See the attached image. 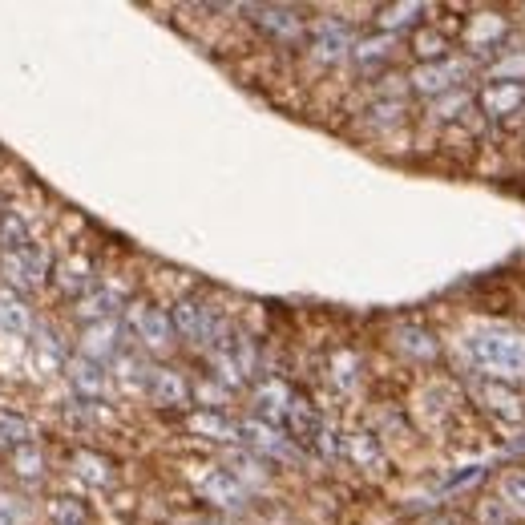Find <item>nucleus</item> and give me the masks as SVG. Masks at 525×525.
<instances>
[{
  "label": "nucleus",
  "mask_w": 525,
  "mask_h": 525,
  "mask_svg": "<svg viewBox=\"0 0 525 525\" xmlns=\"http://www.w3.org/2000/svg\"><path fill=\"white\" fill-rule=\"evenodd\" d=\"M465 356L481 372V380L513 384L525 380V336L505 324H485L465 336Z\"/></svg>",
  "instance_id": "nucleus-1"
},
{
  "label": "nucleus",
  "mask_w": 525,
  "mask_h": 525,
  "mask_svg": "<svg viewBox=\"0 0 525 525\" xmlns=\"http://www.w3.org/2000/svg\"><path fill=\"white\" fill-rule=\"evenodd\" d=\"M352 45H356L352 29L344 21H336V17H320V21L307 25V57L315 65H340V61H348Z\"/></svg>",
  "instance_id": "nucleus-2"
},
{
  "label": "nucleus",
  "mask_w": 525,
  "mask_h": 525,
  "mask_svg": "<svg viewBox=\"0 0 525 525\" xmlns=\"http://www.w3.org/2000/svg\"><path fill=\"white\" fill-rule=\"evenodd\" d=\"M239 445H247L255 457L263 461H279V465H299V449L291 437H283V429L267 425L259 416L239 420Z\"/></svg>",
  "instance_id": "nucleus-3"
},
{
  "label": "nucleus",
  "mask_w": 525,
  "mask_h": 525,
  "mask_svg": "<svg viewBox=\"0 0 525 525\" xmlns=\"http://www.w3.org/2000/svg\"><path fill=\"white\" fill-rule=\"evenodd\" d=\"M473 73V61H461V57H445V61H433V65H416L408 73V89L420 93V97H445L453 89H461V81Z\"/></svg>",
  "instance_id": "nucleus-4"
},
{
  "label": "nucleus",
  "mask_w": 525,
  "mask_h": 525,
  "mask_svg": "<svg viewBox=\"0 0 525 525\" xmlns=\"http://www.w3.org/2000/svg\"><path fill=\"white\" fill-rule=\"evenodd\" d=\"M247 13L259 25V33L271 37L275 45L295 49V45L307 41V21L299 17V9H287V5H251Z\"/></svg>",
  "instance_id": "nucleus-5"
},
{
  "label": "nucleus",
  "mask_w": 525,
  "mask_h": 525,
  "mask_svg": "<svg viewBox=\"0 0 525 525\" xmlns=\"http://www.w3.org/2000/svg\"><path fill=\"white\" fill-rule=\"evenodd\" d=\"M126 332H134L146 352H166V348L174 344L170 311L150 307V303H130V307H126Z\"/></svg>",
  "instance_id": "nucleus-6"
},
{
  "label": "nucleus",
  "mask_w": 525,
  "mask_h": 525,
  "mask_svg": "<svg viewBox=\"0 0 525 525\" xmlns=\"http://www.w3.org/2000/svg\"><path fill=\"white\" fill-rule=\"evenodd\" d=\"M473 400H477L489 416L505 420V425H521V420H525V396H521L513 384L477 380V384H473Z\"/></svg>",
  "instance_id": "nucleus-7"
},
{
  "label": "nucleus",
  "mask_w": 525,
  "mask_h": 525,
  "mask_svg": "<svg viewBox=\"0 0 525 525\" xmlns=\"http://www.w3.org/2000/svg\"><path fill=\"white\" fill-rule=\"evenodd\" d=\"M477 110L489 122H505V118L521 114L525 110V85H517V81H485L477 89Z\"/></svg>",
  "instance_id": "nucleus-8"
},
{
  "label": "nucleus",
  "mask_w": 525,
  "mask_h": 525,
  "mask_svg": "<svg viewBox=\"0 0 525 525\" xmlns=\"http://www.w3.org/2000/svg\"><path fill=\"white\" fill-rule=\"evenodd\" d=\"M122 336H126V328H122L118 320L85 324V332H81L77 348H81V356H85V360H93V364H105V360H114V356L122 352Z\"/></svg>",
  "instance_id": "nucleus-9"
},
{
  "label": "nucleus",
  "mask_w": 525,
  "mask_h": 525,
  "mask_svg": "<svg viewBox=\"0 0 525 525\" xmlns=\"http://www.w3.org/2000/svg\"><path fill=\"white\" fill-rule=\"evenodd\" d=\"M198 493L206 497V505H215V509H223V513H235V509L247 505V489H243L227 469L202 473V477H198Z\"/></svg>",
  "instance_id": "nucleus-10"
},
{
  "label": "nucleus",
  "mask_w": 525,
  "mask_h": 525,
  "mask_svg": "<svg viewBox=\"0 0 525 525\" xmlns=\"http://www.w3.org/2000/svg\"><path fill=\"white\" fill-rule=\"evenodd\" d=\"M505 37H509V17H497V13H481L465 25V45L473 53H501Z\"/></svg>",
  "instance_id": "nucleus-11"
},
{
  "label": "nucleus",
  "mask_w": 525,
  "mask_h": 525,
  "mask_svg": "<svg viewBox=\"0 0 525 525\" xmlns=\"http://www.w3.org/2000/svg\"><path fill=\"white\" fill-rule=\"evenodd\" d=\"M65 368H69V384H73V392H77L81 400L97 404V400L110 396V372H105L101 364H93V360L77 356V360H69Z\"/></svg>",
  "instance_id": "nucleus-12"
},
{
  "label": "nucleus",
  "mask_w": 525,
  "mask_h": 525,
  "mask_svg": "<svg viewBox=\"0 0 525 525\" xmlns=\"http://www.w3.org/2000/svg\"><path fill=\"white\" fill-rule=\"evenodd\" d=\"M291 396H295V392H291L283 380H275V376H271V380H259V384H255V392H251L255 416L279 429V425H283V416H287V404H291Z\"/></svg>",
  "instance_id": "nucleus-13"
},
{
  "label": "nucleus",
  "mask_w": 525,
  "mask_h": 525,
  "mask_svg": "<svg viewBox=\"0 0 525 525\" xmlns=\"http://www.w3.org/2000/svg\"><path fill=\"white\" fill-rule=\"evenodd\" d=\"M146 392H150V400L162 404V408H182V404H190V380H186L178 368H150Z\"/></svg>",
  "instance_id": "nucleus-14"
},
{
  "label": "nucleus",
  "mask_w": 525,
  "mask_h": 525,
  "mask_svg": "<svg viewBox=\"0 0 525 525\" xmlns=\"http://www.w3.org/2000/svg\"><path fill=\"white\" fill-rule=\"evenodd\" d=\"M320 425H324V416H320V408H315L307 396H291V404H287V416H283V429H287V437L291 441H299V445H311L315 441V433H320Z\"/></svg>",
  "instance_id": "nucleus-15"
},
{
  "label": "nucleus",
  "mask_w": 525,
  "mask_h": 525,
  "mask_svg": "<svg viewBox=\"0 0 525 525\" xmlns=\"http://www.w3.org/2000/svg\"><path fill=\"white\" fill-rule=\"evenodd\" d=\"M186 433L202 437V441H219V445H235L239 441V425L227 420L223 412H210V408H194L186 416Z\"/></svg>",
  "instance_id": "nucleus-16"
},
{
  "label": "nucleus",
  "mask_w": 525,
  "mask_h": 525,
  "mask_svg": "<svg viewBox=\"0 0 525 525\" xmlns=\"http://www.w3.org/2000/svg\"><path fill=\"white\" fill-rule=\"evenodd\" d=\"M408 53L420 61V65H433V61H445L453 57V41L445 29H433V25H420L408 33Z\"/></svg>",
  "instance_id": "nucleus-17"
},
{
  "label": "nucleus",
  "mask_w": 525,
  "mask_h": 525,
  "mask_svg": "<svg viewBox=\"0 0 525 525\" xmlns=\"http://www.w3.org/2000/svg\"><path fill=\"white\" fill-rule=\"evenodd\" d=\"M118 307H122V291H118V287H89V291L77 299V320H85V324L114 320Z\"/></svg>",
  "instance_id": "nucleus-18"
},
{
  "label": "nucleus",
  "mask_w": 525,
  "mask_h": 525,
  "mask_svg": "<svg viewBox=\"0 0 525 525\" xmlns=\"http://www.w3.org/2000/svg\"><path fill=\"white\" fill-rule=\"evenodd\" d=\"M473 105H477V93H469V89L461 85V89H453V93H445V97H433V101H429V122H437V126L465 122L469 114H477Z\"/></svg>",
  "instance_id": "nucleus-19"
},
{
  "label": "nucleus",
  "mask_w": 525,
  "mask_h": 525,
  "mask_svg": "<svg viewBox=\"0 0 525 525\" xmlns=\"http://www.w3.org/2000/svg\"><path fill=\"white\" fill-rule=\"evenodd\" d=\"M53 283H57V291H65L69 299H81V295L93 287V267H89V259L65 255V259L53 267Z\"/></svg>",
  "instance_id": "nucleus-20"
},
{
  "label": "nucleus",
  "mask_w": 525,
  "mask_h": 525,
  "mask_svg": "<svg viewBox=\"0 0 525 525\" xmlns=\"http://www.w3.org/2000/svg\"><path fill=\"white\" fill-rule=\"evenodd\" d=\"M425 13H429L425 5L400 0V5H380V9H376V25H380V33L396 37V33H412V29H420V17H425Z\"/></svg>",
  "instance_id": "nucleus-21"
},
{
  "label": "nucleus",
  "mask_w": 525,
  "mask_h": 525,
  "mask_svg": "<svg viewBox=\"0 0 525 525\" xmlns=\"http://www.w3.org/2000/svg\"><path fill=\"white\" fill-rule=\"evenodd\" d=\"M396 348H400L404 356H412V360H433V356L441 352L437 336H433L429 328H420V324H400V328H396Z\"/></svg>",
  "instance_id": "nucleus-22"
},
{
  "label": "nucleus",
  "mask_w": 525,
  "mask_h": 525,
  "mask_svg": "<svg viewBox=\"0 0 525 525\" xmlns=\"http://www.w3.org/2000/svg\"><path fill=\"white\" fill-rule=\"evenodd\" d=\"M396 57V37L388 33H372V37H360L352 45V61L364 65V69H376V65H388Z\"/></svg>",
  "instance_id": "nucleus-23"
},
{
  "label": "nucleus",
  "mask_w": 525,
  "mask_h": 525,
  "mask_svg": "<svg viewBox=\"0 0 525 525\" xmlns=\"http://www.w3.org/2000/svg\"><path fill=\"white\" fill-rule=\"evenodd\" d=\"M227 465H231L227 473H231L243 489H247V485H255V489H259V485H267V477H271V473H267V461H263V457H255L251 449H231V453H227Z\"/></svg>",
  "instance_id": "nucleus-24"
},
{
  "label": "nucleus",
  "mask_w": 525,
  "mask_h": 525,
  "mask_svg": "<svg viewBox=\"0 0 525 525\" xmlns=\"http://www.w3.org/2000/svg\"><path fill=\"white\" fill-rule=\"evenodd\" d=\"M344 457L360 469H384V449L372 433H348L344 437Z\"/></svg>",
  "instance_id": "nucleus-25"
},
{
  "label": "nucleus",
  "mask_w": 525,
  "mask_h": 525,
  "mask_svg": "<svg viewBox=\"0 0 525 525\" xmlns=\"http://www.w3.org/2000/svg\"><path fill=\"white\" fill-rule=\"evenodd\" d=\"M73 473H77L81 481L97 485V489H105V485L114 481V465L105 461L101 453H89V449H77V453H73Z\"/></svg>",
  "instance_id": "nucleus-26"
},
{
  "label": "nucleus",
  "mask_w": 525,
  "mask_h": 525,
  "mask_svg": "<svg viewBox=\"0 0 525 525\" xmlns=\"http://www.w3.org/2000/svg\"><path fill=\"white\" fill-rule=\"evenodd\" d=\"M485 77H489V81H517V85H525V53H521V49H501V53L489 61Z\"/></svg>",
  "instance_id": "nucleus-27"
},
{
  "label": "nucleus",
  "mask_w": 525,
  "mask_h": 525,
  "mask_svg": "<svg viewBox=\"0 0 525 525\" xmlns=\"http://www.w3.org/2000/svg\"><path fill=\"white\" fill-rule=\"evenodd\" d=\"M497 501L509 513H525V469H505L497 477Z\"/></svg>",
  "instance_id": "nucleus-28"
},
{
  "label": "nucleus",
  "mask_w": 525,
  "mask_h": 525,
  "mask_svg": "<svg viewBox=\"0 0 525 525\" xmlns=\"http://www.w3.org/2000/svg\"><path fill=\"white\" fill-rule=\"evenodd\" d=\"M206 364H210V380H219L223 388H243L247 376L239 372V364L231 360L227 348H215V352H206Z\"/></svg>",
  "instance_id": "nucleus-29"
},
{
  "label": "nucleus",
  "mask_w": 525,
  "mask_h": 525,
  "mask_svg": "<svg viewBox=\"0 0 525 525\" xmlns=\"http://www.w3.org/2000/svg\"><path fill=\"white\" fill-rule=\"evenodd\" d=\"M9 461H13V473H17L21 481H37V477L45 473V453H41L37 445H17Z\"/></svg>",
  "instance_id": "nucleus-30"
},
{
  "label": "nucleus",
  "mask_w": 525,
  "mask_h": 525,
  "mask_svg": "<svg viewBox=\"0 0 525 525\" xmlns=\"http://www.w3.org/2000/svg\"><path fill=\"white\" fill-rule=\"evenodd\" d=\"M49 517H53V525H85L89 509L77 497H53L49 501Z\"/></svg>",
  "instance_id": "nucleus-31"
},
{
  "label": "nucleus",
  "mask_w": 525,
  "mask_h": 525,
  "mask_svg": "<svg viewBox=\"0 0 525 525\" xmlns=\"http://www.w3.org/2000/svg\"><path fill=\"white\" fill-rule=\"evenodd\" d=\"M0 247L5 251H25L29 247V231H25V219L21 215H0Z\"/></svg>",
  "instance_id": "nucleus-32"
},
{
  "label": "nucleus",
  "mask_w": 525,
  "mask_h": 525,
  "mask_svg": "<svg viewBox=\"0 0 525 525\" xmlns=\"http://www.w3.org/2000/svg\"><path fill=\"white\" fill-rule=\"evenodd\" d=\"M400 122H404V101L400 97H384L368 110V126H376V130H388V126H400Z\"/></svg>",
  "instance_id": "nucleus-33"
},
{
  "label": "nucleus",
  "mask_w": 525,
  "mask_h": 525,
  "mask_svg": "<svg viewBox=\"0 0 525 525\" xmlns=\"http://www.w3.org/2000/svg\"><path fill=\"white\" fill-rule=\"evenodd\" d=\"M332 380H336V388H356V380H360V360H356V352H336V360H332Z\"/></svg>",
  "instance_id": "nucleus-34"
},
{
  "label": "nucleus",
  "mask_w": 525,
  "mask_h": 525,
  "mask_svg": "<svg viewBox=\"0 0 525 525\" xmlns=\"http://www.w3.org/2000/svg\"><path fill=\"white\" fill-rule=\"evenodd\" d=\"M0 324H5L9 332H29V307L21 299H0Z\"/></svg>",
  "instance_id": "nucleus-35"
},
{
  "label": "nucleus",
  "mask_w": 525,
  "mask_h": 525,
  "mask_svg": "<svg viewBox=\"0 0 525 525\" xmlns=\"http://www.w3.org/2000/svg\"><path fill=\"white\" fill-rule=\"evenodd\" d=\"M227 392H231V388H223L219 380H202L198 388H190V396H198V404H202V408H210V412H219V408H223Z\"/></svg>",
  "instance_id": "nucleus-36"
},
{
  "label": "nucleus",
  "mask_w": 525,
  "mask_h": 525,
  "mask_svg": "<svg viewBox=\"0 0 525 525\" xmlns=\"http://www.w3.org/2000/svg\"><path fill=\"white\" fill-rule=\"evenodd\" d=\"M311 445L320 449L324 457H340V453H344V437H340V429H332V425H320V433H315Z\"/></svg>",
  "instance_id": "nucleus-37"
},
{
  "label": "nucleus",
  "mask_w": 525,
  "mask_h": 525,
  "mask_svg": "<svg viewBox=\"0 0 525 525\" xmlns=\"http://www.w3.org/2000/svg\"><path fill=\"white\" fill-rule=\"evenodd\" d=\"M182 525H227V521H219V517H190V521H182Z\"/></svg>",
  "instance_id": "nucleus-38"
},
{
  "label": "nucleus",
  "mask_w": 525,
  "mask_h": 525,
  "mask_svg": "<svg viewBox=\"0 0 525 525\" xmlns=\"http://www.w3.org/2000/svg\"><path fill=\"white\" fill-rule=\"evenodd\" d=\"M0 525H13V521H5V517H0Z\"/></svg>",
  "instance_id": "nucleus-39"
}]
</instances>
